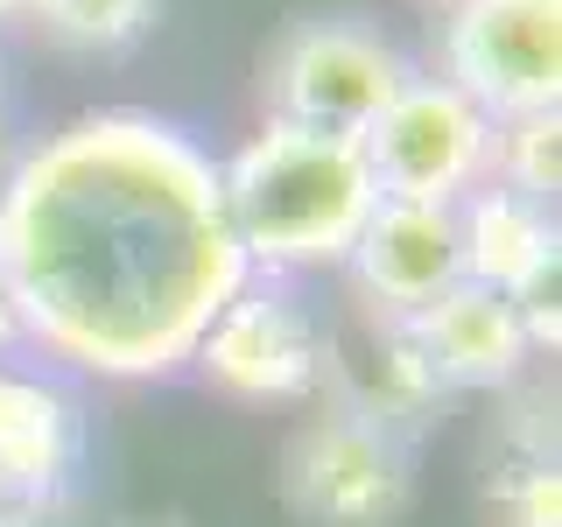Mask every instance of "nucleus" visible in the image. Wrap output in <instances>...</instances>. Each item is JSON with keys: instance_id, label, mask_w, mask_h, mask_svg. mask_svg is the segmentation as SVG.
Segmentation results:
<instances>
[{"instance_id": "1", "label": "nucleus", "mask_w": 562, "mask_h": 527, "mask_svg": "<svg viewBox=\"0 0 562 527\" xmlns=\"http://www.w3.org/2000/svg\"><path fill=\"white\" fill-rule=\"evenodd\" d=\"M246 274L218 155L183 120L105 105L29 141L0 176V281L49 373L105 386L183 373Z\"/></svg>"}, {"instance_id": "2", "label": "nucleus", "mask_w": 562, "mask_h": 527, "mask_svg": "<svg viewBox=\"0 0 562 527\" xmlns=\"http://www.w3.org/2000/svg\"><path fill=\"white\" fill-rule=\"evenodd\" d=\"M218 190L246 268L274 281L345 268L380 204L359 134H324L295 120H260L254 141L218 155Z\"/></svg>"}, {"instance_id": "3", "label": "nucleus", "mask_w": 562, "mask_h": 527, "mask_svg": "<svg viewBox=\"0 0 562 527\" xmlns=\"http://www.w3.org/2000/svg\"><path fill=\"white\" fill-rule=\"evenodd\" d=\"M281 500L303 527H394L415 500V436L324 401L281 450Z\"/></svg>"}, {"instance_id": "4", "label": "nucleus", "mask_w": 562, "mask_h": 527, "mask_svg": "<svg viewBox=\"0 0 562 527\" xmlns=\"http://www.w3.org/2000/svg\"><path fill=\"white\" fill-rule=\"evenodd\" d=\"M190 366L211 394L239 401V408H303L324 394L330 330L295 281L246 274L239 295L204 324Z\"/></svg>"}, {"instance_id": "5", "label": "nucleus", "mask_w": 562, "mask_h": 527, "mask_svg": "<svg viewBox=\"0 0 562 527\" xmlns=\"http://www.w3.org/2000/svg\"><path fill=\"white\" fill-rule=\"evenodd\" d=\"M415 78V64L394 43L359 22V14H310L289 22L281 43L260 64V105L268 120H295V127L324 134H366L380 105Z\"/></svg>"}, {"instance_id": "6", "label": "nucleus", "mask_w": 562, "mask_h": 527, "mask_svg": "<svg viewBox=\"0 0 562 527\" xmlns=\"http://www.w3.org/2000/svg\"><path fill=\"white\" fill-rule=\"evenodd\" d=\"M443 78L492 120L562 105V0H443Z\"/></svg>"}, {"instance_id": "7", "label": "nucleus", "mask_w": 562, "mask_h": 527, "mask_svg": "<svg viewBox=\"0 0 562 527\" xmlns=\"http://www.w3.org/2000/svg\"><path fill=\"white\" fill-rule=\"evenodd\" d=\"M492 134L499 120L479 113L450 78H415L380 105V120L359 134L366 169L380 198L415 204H464L479 183H492Z\"/></svg>"}, {"instance_id": "8", "label": "nucleus", "mask_w": 562, "mask_h": 527, "mask_svg": "<svg viewBox=\"0 0 562 527\" xmlns=\"http://www.w3.org/2000/svg\"><path fill=\"white\" fill-rule=\"evenodd\" d=\"M92 422L49 366L0 359V527H57L85 492Z\"/></svg>"}, {"instance_id": "9", "label": "nucleus", "mask_w": 562, "mask_h": 527, "mask_svg": "<svg viewBox=\"0 0 562 527\" xmlns=\"http://www.w3.org/2000/svg\"><path fill=\"white\" fill-rule=\"evenodd\" d=\"M351 289L373 316H408L422 303L464 281V239H457V204H415V198H380L366 218L359 246L345 260Z\"/></svg>"}, {"instance_id": "10", "label": "nucleus", "mask_w": 562, "mask_h": 527, "mask_svg": "<svg viewBox=\"0 0 562 527\" xmlns=\"http://www.w3.org/2000/svg\"><path fill=\"white\" fill-rule=\"evenodd\" d=\"M401 330L415 338L422 366L436 373V386H457V394H506V386L527 380V366L541 359L520 330V310L506 303L499 289H479V281H450L436 303H422L401 316Z\"/></svg>"}, {"instance_id": "11", "label": "nucleus", "mask_w": 562, "mask_h": 527, "mask_svg": "<svg viewBox=\"0 0 562 527\" xmlns=\"http://www.w3.org/2000/svg\"><path fill=\"white\" fill-rule=\"evenodd\" d=\"M457 239H464V281L499 295H520L535 274L562 268L555 204H535L506 183H479L457 204Z\"/></svg>"}, {"instance_id": "12", "label": "nucleus", "mask_w": 562, "mask_h": 527, "mask_svg": "<svg viewBox=\"0 0 562 527\" xmlns=\"http://www.w3.org/2000/svg\"><path fill=\"white\" fill-rule=\"evenodd\" d=\"M492 514L499 527H562V479H555V422L527 429L520 450H506L492 479Z\"/></svg>"}, {"instance_id": "13", "label": "nucleus", "mask_w": 562, "mask_h": 527, "mask_svg": "<svg viewBox=\"0 0 562 527\" xmlns=\"http://www.w3.org/2000/svg\"><path fill=\"white\" fill-rule=\"evenodd\" d=\"M492 183L520 190L535 204H555V190H562V105L555 113L499 120V134H492Z\"/></svg>"}, {"instance_id": "14", "label": "nucleus", "mask_w": 562, "mask_h": 527, "mask_svg": "<svg viewBox=\"0 0 562 527\" xmlns=\"http://www.w3.org/2000/svg\"><path fill=\"white\" fill-rule=\"evenodd\" d=\"M35 29L70 49H127L148 35L155 0H29Z\"/></svg>"}, {"instance_id": "15", "label": "nucleus", "mask_w": 562, "mask_h": 527, "mask_svg": "<svg viewBox=\"0 0 562 527\" xmlns=\"http://www.w3.org/2000/svg\"><path fill=\"white\" fill-rule=\"evenodd\" d=\"M22 351V324H14V303H8V281H0V359Z\"/></svg>"}, {"instance_id": "16", "label": "nucleus", "mask_w": 562, "mask_h": 527, "mask_svg": "<svg viewBox=\"0 0 562 527\" xmlns=\"http://www.w3.org/2000/svg\"><path fill=\"white\" fill-rule=\"evenodd\" d=\"M14 155H22V141H14L8 127H0V176H8V169H14Z\"/></svg>"}, {"instance_id": "17", "label": "nucleus", "mask_w": 562, "mask_h": 527, "mask_svg": "<svg viewBox=\"0 0 562 527\" xmlns=\"http://www.w3.org/2000/svg\"><path fill=\"white\" fill-rule=\"evenodd\" d=\"M14 14H29V0H0V22H14Z\"/></svg>"}, {"instance_id": "18", "label": "nucleus", "mask_w": 562, "mask_h": 527, "mask_svg": "<svg viewBox=\"0 0 562 527\" xmlns=\"http://www.w3.org/2000/svg\"><path fill=\"white\" fill-rule=\"evenodd\" d=\"M0 64H8V57H0Z\"/></svg>"}]
</instances>
